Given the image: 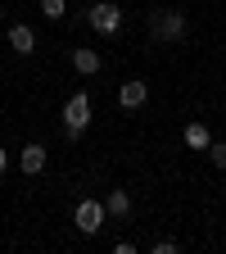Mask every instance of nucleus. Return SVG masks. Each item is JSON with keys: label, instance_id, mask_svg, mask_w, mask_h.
<instances>
[{"label": "nucleus", "instance_id": "10", "mask_svg": "<svg viewBox=\"0 0 226 254\" xmlns=\"http://www.w3.org/2000/svg\"><path fill=\"white\" fill-rule=\"evenodd\" d=\"M109 218H127V213H132V195H127V190L118 186V190H109Z\"/></svg>", "mask_w": 226, "mask_h": 254}, {"label": "nucleus", "instance_id": "1", "mask_svg": "<svg viewBox=\"0 0 226 254\" xmlns=\"http://www.w3.org/2000/svg\"><path fill=\"white\" fill-rule=\"evenodd\" d=\"M185 32H190V23H185L181 9H154L149 14V37L154 41H185Z\"/></svg>", "mask_w": 226, "mask_h": 254}, {"label": "nucleus", "instance_id": "5", "mask_svg": "<svg viewBox=\"0 0 226 254\" xmlns=\"http://www.w3.org/2000/svg\"><path fill=\"white\" fill-rule=\"evenodd\" d=\"M145 100H149V86H145L140 77H127V82L118 86V105H122V109H140Z\"/></svg>", "mask_w": 226, "mask_h": 254}, {"label": "nucleus", "instance_id": "7", "mask_svg": "<svg viewBox=\"0 0 226 254\" xmlns=\"http://www.w3.org/2000/svg\"><path fill=\"white\" fill-rule=\"evenodd\" d=\"M5 37H9V46H14L18 55H32V50H37V32H32L27 23H14V27L5 32Z\"/></svg>", "mask_w": 226, "mask_h": 254}, {"label": "nucleus", "instance_id": "6", "mask_svg": "<svg viewBox=\"0 0 226 254\" xmlns=\"http://www.w3.org/2000/svg\"><path fill=\"white\" fill-rule=\"evenodd\" d=\"M18 168H23L27 177H37V173L45 168V145H37V141H32V145H23V154H18Z\"/></svg>", "mask_w": 226, "mask_h": 254}, {"label": "nucleus", "instance_id": "13", "mask_svg": "<svg viewBox=\"0 0 226 254\" xmlns=\"http://www.w3.org/2000/svg\"><path fill=\"white\" fill-rule=\"evenodd\" d=\"M9 168V154H5V145H0V173H5Z\"/></svg>", "mask_w": 226, "mask_h": 254}, {"label": "nucleus", "instance_id": "2", "mask_svg": "<svg viewBox=\"0 0 226 254\" xmlns=\"http://www.w3.org/2000/svg\"><path fill=\"white\" fill-rule=\"evenodd\" d=\"M90 127V95L77 91L68 105H63V136L68 141H82V132Z\"/></svg>", "mask_w": 226, "mask_h": 254}, {"label": "nucleus", "instance_id": "3", "mask_svg": "<svg viewBox=\"0 0 226 254\" xmlns=\"http://www.w3.org/2000/svg\"><path fill=\"white\" fill-rule=\"evenodd\" d=\"M73 222H77V232L95 236V232L109 222V204H104V200H82V204H77V213H73Z\"/></svg>", "mask_w": 226, "mask_h": 254}, {"label": "nucleus", "instance_id": "14", "mask_svg": "<svg viewBox=\"0 0 226 254\" xmlns=\"http://www.w3.org/2000/svg\"><path fill=\"white\" fill-rule=\"evenodd\" d=\"M0 27H5V14H0Z\"/></svg>", "mask_w": 226, "mask_h": 254}, {"label": "nucleus", "instance_id": "8", "mask_svg": "<svg viewBox=\"0 0 226 254\" xmlns=\"http://www.w3.org/2000/svg\"><path fill=\"white\" fill-rule=\"evenodd\" d=\"M181 141H185L190 150H208V145H213V132H208L204 123H185V132H181Z\"/></svg>", "mask_w": 226, "mask_h": 254}, {"label": "nucleus", "instance_id": "9", "mask_svg": "<svg viewBox=\"0 0 226 254\" xmlns=\"http://www.w3.org/2000/svg\"><path fill=\"white\" fill-rule=\"evenodd\" d=\"M73 68L82 73V77H90V73H100V55H95V50H73Z\"/></svg>", "mask_w": 226, "mask_h": 254}, {"label": "nucleus", "instance_id": "4", "mask_svg": "<svg viewBox=\"0 0 226 254\" xmlns=\"http://www.w3.org/2000/svg\"><path fill=\"white\" fill-rule=\"evenodd\" d=\"M86 23L100 32V37H113V32L122 27V5H90L86 9Z\"/></svg>", "mask_w": 226, "mask_h": 254}, {"label": "nucleus", "instance_id": "12", "mask_svg": "<svg viewBox=\"0 0 226 254\" xmlns=\"http://www.w3.org/2000/svg\"><path fill=\"white\" fill-rule=\"evenodd\" d=\"M208 159H213L217 168H226V141H213V145H208Z\"/></svg>", "mask_w": 226, "mask_h": 254}, {"label": "nucleus", "instance_id": "11", "mask_svg": "<svg viewBox=\"0 0 226 254\" xmlns=\"http://www.w3.org/2000/svg\"><path fill=\"white\" fill-rule=\"evenodd\" d=\"M41 14L54 23V18H63V14H68V0H41Z\"/></svg>", "mask_w": 226, "mask_h": 254}]
</instances>
